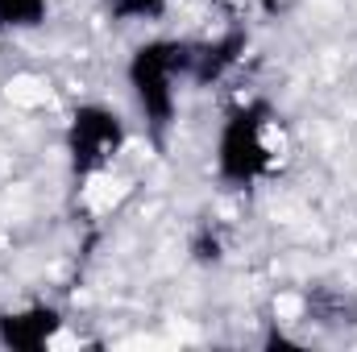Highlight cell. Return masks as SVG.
Segmentation results:
<instances>
[{"instance_id":"277c9868","label":"cell","mask_w":357,"mask_h":352,"mask_svg":"<svg viewBox=\"0 0 357 352\" xmlns=\"http://www.w3.org/2000/svg\"><path fill=\"white\" fill-rule=\"evenodd\" d=\"M63 319L59 311L50 307H25V311H13L0 319V340L4 344H17V349H42L59 336Z\"/></svg>"},{"instance_id":"3957f363","label":"cell","mask_w":357,"mask_h":352,"mask_svg":"<svg viewBox=\"0 0 357 352\" xmlns=\"http://www.w3.org/2000/svg\"><path fill=\"white\" fill-rule=\"evenodd\" d=\"M125 145V125L112 108H79L75 112V125H71V154H75V166L79 175H96V170H108L112 158L121 154Z\"/></svg>"},{"instance_id":"8992f818","label":"cell","mask_w":357,"mask_h":352,"mask_svg":"<svg viewBox=\"0 0 357 352\" xmlns=\"http://www.w3.org/2000/svg\"><path fill=\"white\" fill-rule=\"evenodd\" d=\"M108 8L125 21H146V17L162 13V0H108Z\"/></svg>"},{"instance_id":"7a4b0ae2","label":"cell","mask_w":357,"mask_h":352,"mask_svg":"<svg viewBox=\"0 0 357 352\" xmlns=\"http://www.w3.org/2000/svg\"><path fill=\"white\" fill-rule=\"evenodd\" d=\"M137 104L150 116V129H167L175 116V83L187 75V42H150L133 58Z\"/></svg>"},{"instance_id":"6da1fadb","label":"cell","mask_w":357,"mask_h":352,"mask_svg":"<svg viewBox=\"0 0 357 352\" xmlns=\"http://www.w3.org/2000/svg\"><path fill=\"white\" fill-rule=\"evenodd\" d=\"M282 150H287L282 129L266 108H241L220 133L216 162L229 182H258L278 170Z\"/></svg>"},{"instance_id":"5b68a950","label":"cell","mask_w":357,"mask_h":352,"mask_svg":"<svg viewBox=\"0 0 357 352\" xmlns=\"http://www.w3.org/2000/svg\"><path fill=\"white\" fill-rule=\"evenodd\" d=\"M50 0H0V25H38Z\"/></svg>"}]
</instances>
